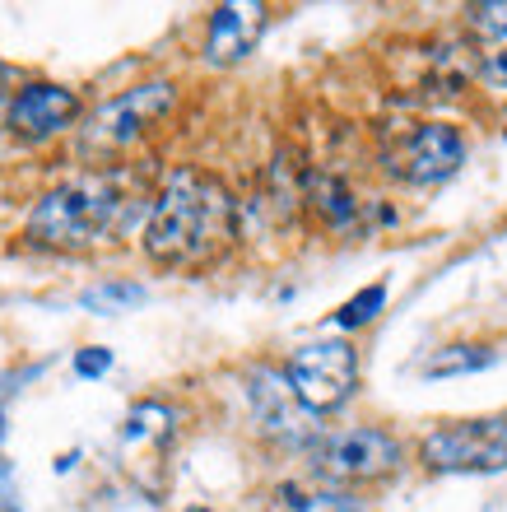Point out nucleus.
<instances>
[{
  "label": "nucleus",
  "mask_w": 507,
  "mask_h": 512,
  "mask_svg": "<svg viewBox=\"0 0 507 512\" xmlns=\"http://www.w3.org/2000/svg\"><path fill=\"white\" fill-rule=\"evenodd\" d=\"M238 243V196L201 168H177L149 201L145 256L159 270L201 275Z\"/></svg>",
  "instance_id": "f257e3e1"
},
{
  "label": "nucleus",
  "mask_w": 507,
  "mask_h": 512,
  "mask_svg": "<svg viewBox=\"0 0 507 512\" xmlns=\"http://www.w3.org/2000/svg\"><path fill=\"white\" fill-rule=\"evenodd\" d=\"M140 215H149L140 177L126 168H94L75 182L42 191L24 219V238L42 252H94L126 238Z\"/></svg>",
  "instance_id": "f03ea898"
},
{
  "label": "nucleus",
  "mask_w": 507,
  "mask_h": 512,
  "mask_svg": "<svg viewBox=\"0 0 507 512\" xmlns=\"http://www.w3.org/2000/svg\"><path fill=\"white\" fill-rule=\"evenodd\" d=\"M377 159L405 187H438L466 163V140L447 122H391L382 126Z\"/></svg>",
  "instance_id": "7ed1b4c3"
},
{
  "label": "nucleus",
  "mask_w": 507,
  "mask_h": 512,
  "mask_svg": "<svg viewBox=\"0 0 507 512\" xmlns=\"http://www.w3.org/2000/svg\"><path fill=\"white\" fill-rule=\"evenodd\" d=\"M177 103V84L173 80H145L126 89V94L107 98L103 108L84 122L80 149L89 159H117L121 149H131L140 135H149L154 126L173 112Z\"/></svg>",
  "instance_id": "20e7f679"
},
{
  "label": "nucleus",
  "mask_w": 507,
  "mask_h": 512,
  "mask_svg": "<svg viewBox=\"0 0 507 512\" xmlns=\"http://www.w3.org/2000/svg\"><path fill=\"white\" fill-rule=\"evenodd\" d=\"M284 382L298 396L307 415H331L359 391V350L349 340H307L303 350L289 354Z\"/></svg>",
  "instance_id": "39448f33"
},
{
  "label": "nucleus",
  "mask_w": 507,
  "mask_h": 512,
  "mask_svg": "<svg viewBox=\"0 0 507 512\" xmlns=\"http://www.w3.org/2000/svg\"><path fill=\"white\" fill-rule=\"evenodd\" d=\"M424 471L438 475H498L507 471V415H480L442 424L419 443Z\"/></svg>",
  "instance_id": "423d86ee"
},
{
  "label": "nucleus",
  "mask_w": 507,
  "mask_h": 512,
  "mask_svg": "<svg viewBox=\"0 0 507 512\" xmlns=\"http://www.w3.org/2000/svg\"><path fill=\"white\" fill-rule=\"evenodd\" d=\"M312 466L335 485H373L401 466V443L387 429H340L317 438Z\"/></svg>",
  "instance_id": "0eeeda50"
},
{
  "label": "nucleus",
  "mask_w": 507,
  "mask_h": 512,
  "mask_svg": "<svg viewBox=\"0 0 507 512\" xmlns=\"http://www.w3.org/2000/svg\"><path fill=\"white\" fill-rule=\"evenodd\" d=\"M80 117H84L80 94L66 89V84H52V80L24 84V89L10 98V108H5V126H10V135H19V140H28V145H42V140L70 131Z\"/></svg>",
  "instance_id": "6e6552de"
},
{
  "label": "nucleus",
  "mask_w": 507,
  "mask_h": 512,
  "mask_svg": "<svg viewBox=\"0 0 507 512\" xmlns=\"http://www.w3.org/2000/svg\"><path fill=\"white\" fill-rule=\"evenodd\" d=\"M247 405H252V419L261 424V433L284 447H303V443H312V433H317L312 415L298 405V396L289 391L280 368L256 364L252 373H247Z\"/></svg>",
  "instance_id": "1a4fd4ad"
},
{
  "label": "nucleus",
  "mask_w": 507,
  "mask_h": 512,
  "mask_svg": "<svg viewBox=\"0 0 507 512\" xmlns=\"http://www.w3.org/2000/svg\"><path fill=\"white\" fill-rule=\"evenodd\" d=\"M266 33V5H219L205 28V61L210 66H238L242 56L252 52Z\"/></svg>",
  "instance_id": "9d476101"
},
{
  "label": "nucleus",
  "mask_w": 507,
  "mask_h": 512,
  "mask_svg": "<svg viewBox=\"0 0 507 512\" xmlns=\"http://www.w3.org/2000/svg\"><path fill=\"white\" fill-rule=\"evenodd\" d=\"M303 201L307 210L326 224V229H354L359 224V201H354V191H349L345 177L335 173H303Z\"/></svg>",
  "instance_id": "9b49d317"
},
{
  "label": "nucleus",
  "mask_w": 507,
  "mask_h": 512,
  "mask_svg": "<svg viewBox=\"0 0 507 512\" xmlns=\"http://www.w3.org/2000/svg\"><path fill=\"white\" fill-rule=\"evenodd\" d=\"M498 364L494 345H442L419 364V378L428 382H447V378H466V373H484Z\"/></svg>",
  "instance_id": "f8f14e48"
},
{
  "label": "nucleus",
  "mask_w": 507,
  "mask_h": 512,
  "mask_svg": "<svg viewBox=\"0 0 507 512\" xmlns=\"http://www.w3.org/2000/svg\"><path fill=\"white\" fill-rule=\"evenodd\" d=\"M177 424V410L163 401H140L126 415V429H121V443L126 447H145V443H168Z\"/></svg>",
  "instance_id": "ddd939ff"
},
{
  "label": "nucleus",
  "mask_w": 507,
  "mask_h": 512,
  "mask_svg": "<svg viewBox=\"0 0 507 512\" xmlns=\"http://www.w3.org/2000/svg\"><path fill=\"white\" fill-rule=\"evenodd\" d=\"M382 308H387V284H368V289H359L349 303H340L335 326H340V331H359V326H368Z\"/></svg>",
  "instance_id": "4468645a"
},
{
  "label": "nucleus",
  "mask_w": 507,
  "mask_h": 512,
  "mask_svg": "<svg viewBox=\"0 0 507 512\" xmlns=\"http://www.w3.org/2000/svg\"><path fill=\"white\" fill-rule=\"evenodd\" d=\"M466 33L484 38L489 47L507 42V0H480V5H466Z\"/></svg>",
  "instance_id": "2eb2a0df"
},
{
  "label": "nucleus",
  "mask_w": 507,
  "mask_h": 512,
  "mask_svg": "<svg viewBox=\"0 0 507 512\" xmlns=\"http://www.w3.org/2000/svg\"><path fill=\"white\" fill-rule=\"evenodd\" d=\"M80 303L94 312H126V308H135V303H145V289H140V284H94Z\"/></svg>",
  "instance_id": "dca6fc26"
},
{
  "label": "nucleus",
  "mask_w": 507,
  "mask_h": 512,
  "mask_svg": "<svg viewBox=\"0 0 507 512\" xmlns=\"http://www.w3.org/2000/svg\"><path fill=\"white\" fill-rule=\"evenodd\" d=\"M475 75H480L489 89H498V94H507V42H498V47H489V52L475 61Z\"/></svg>",
  "instance_id": "f3484780"
},
{
  "label": "nucleus",
  "mask_w": 507,
  "mask_h": 512,
  "mask_svg": "<svg viewBox=\"0 0 507 512\" xmlns=\"http://www.w3.org/2000/svg\"><path fill=\"white\" fill-rule=\"evenodd\" d=\"M107 368H112V350H103V345H89V350L75 354V373L80 378H103Z\"/></svg>",
  "instance_id": "a211bd4d"
}]
</instances>
